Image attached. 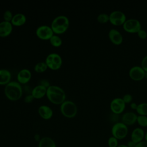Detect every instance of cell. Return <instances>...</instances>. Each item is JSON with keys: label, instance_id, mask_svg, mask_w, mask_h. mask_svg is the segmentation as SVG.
<instances>
[{"label": "cell", "instance_id": "6da1fadb", "mask_svg": "<svg viewBox=\"0 0 147 147\" xmlns=\"http://www.w3.org/2000/svg\"><path fill=\"white\" fill-rule=\"evenodd\" d=\"M46 95L48 99L55 104H61L66 96L64 90L56 85H50L47 88Z\"/></svg>", "mask_w": 147, "mask_h": 147}, {"label": "cell", "instance_id": "7a4b0ae2", "mask_svg": "<svg viewBox=\"0 0 147 147\" xmlns=\"http://www.w3.org/2000/svg\"><path fill=\"white\" fill-rule=\"evenodd\" d=\"M4 92L7 98L11 100H16L21 97L22 88L18 82L10 81L5 85Z\"/></svg>", "mask_w": 147, "mask_h": 147}, {"label": "cell", "instance_id": "3957f363", "mask_svg": "<svg viewBox=\"0 0 147 147\" xmlns=\"http://www.w3.org/2000/svg\"><path fill=\"white\" fill-rule=\"evenodd\" d=\"M69 24V19L67 16L59 15L53 20L51 27L55 33L61 34L67 30Z\"/></svg>", "mask_w": 147, "mask_h": 147}, {"label": "cell", "instance_id": "277c9868", "mask_svg": "<svg viewBox=\"0 0 147 147\" xmlns=\"http://www.w3.org/2000/svg\"><path fill=\"white\" fill-rule=\"evenodd\" d=\"M60 109L61 114L67 118H73L76 116L78 113L76 105L69 100H65L60 104Z\"/></svg>", "mask_w": 147, "mask_h": 147}, {"label": "cell", "instance_id": "5b68a950", "mask_svg": "<svg viewBox=\"0 0 147 147\" xmlns=\"http://www.w3.org/2000/svg\"><path fill=\"white\" fill-rule=\"evenodd\" d=\"M112 136L120 140L124 139L128 134V126L125 125L122 122H115L111 127Z\"/></svg>", "mask_w": 147, "mask_h": 147}, {"label": "cell", "instance_id": "8992f818", "mask_svg": "<svg viewBox=\"0 0 147 147\" xmlns=\"http://www.w3.org/2000/svg\"><path fill=\"white\" fill-rule=\"evenodd\" d=\"M45 62L48 67L56 70L60 68L62 65L63 60L60 55L57 53H51L47 55Z\"/></svg>", "mask_w": 147, "mask_h": 147}, {"label": "cell", "instance_id": "52a82bcc", "mask_svg": "<svg viewBox=\"0 0 147 147\" xmlns=\"http://www.w3.org/2000/svg\"><path fill=\"white\" fill-rule=\"evenodd\" d=\"M123 29L131 33H137L141 29V24L139 20L136 18H130L126 20L123 24Z\"/></svg>", "mask_w": 147, "mask_h": 147}, {"label": "cell", "instance_id": "ba28073f", "mask_svg": "<svg viewBox=\"0 0 147 147\" xmlns=\"http://www.w3.org/2000/svg\"><path fill=\"white\" fill-rule=\"evenodd\" d=\"M126 20V16L122 11L114 10L109 14V21L114 25H123Z\"/></svg>", "mask_w": 147, "mask_h": 147}, {"label": "cell", "instance_id": "9c48e42d", "mask_svg": "<svg viewBox=\"0 0 147 147\" xmlns=\"http://www.w3.org/2000/svg\"><path fill=\"white\" fill-rule=\"evenodd\" d=\"M53 33L51 27L46 25H40L36 30V34L37 37L42 40H49Z\"/></svg>", "mask_w": 147, "mask_h": 147}, {"label": "cell", "instance_id": "30bf717a", "mask_svg": "<svg viewBox=\"0 0 147 147\" xmlns=\"http://www.w3.org/2000/svg\"><path fill=\"white\" fill-rule=\"evenodd\" d=\"M126 103L121 98H115L113 99L110 104V108L111 111L115 114H121L125 110Z\"/></svg>", "mask_w": 147, "mask_h": 147}, {"label": "cell", "instance_id": "8fae6325", "mask_svg": "<svg viewBox=\"0 0 147 147\" xmlns=\"http://www.w3.org/2000/svg\"><path fill=\"white\" fill-rule=\"evenodd\" d=\"M145 71L141 67L134 65L130 68L129 71V75L130 78L135 81H139L145 78Z\"/></svg>", "mask_w": 147, "mask_h": 147}, {"label": "cell", "instance_id": "7c38bea8", "mask_svg": "<svg viewBox=\"0 0 147 147\" xmlns=\"http://www.w3.org/2000/svg\"><path fill=\"white\" fill-rule=\"evenodd\" d=\"M145 133L142 127H136L131 133L130 140L138 144L145 140Z\"/></svg>", "mask_w": 147, "mask_h": 147}, {"label": "cell", "instance_id": "4fadbf2b", "mask_svg": "<svg viewBox=\"0 0 147 147\" xmlns=\"http://www.w3.org/2000/svg\"><path fill=\"white\" fill-rule=\"evenodd\" d=\"M137 115L132 111L126 112L121 117V122L126 126H131L137 122Z\"/></svg>", "mask_w": 147, "mask_h": 147}, {"label": "cell", "instance_id": "5bb4252c", "mask_svg": "<svg viewBox=\"0 0 147 147\" xmlns=\"http://www.w3.org/2000/svg\"><path fill=\"white\" fill-rule=\"evenodd\" d=\"M108 36L111 42L114 44L120 45L123 41V36L117 29H110L109 32Z\"/></svg>", "mask_w": 147, "mask_h": 147}, {"label": "cell", "instance_id": "9a60e30c", "mask_svg": "<svg viewBox=\"0 0 147 147\" xmlns=\"http://www.w3.org/2000/svg\"><path fill=\"white\" fill-rule=\"evenodd\" d=\"M32 76L31 72L27 68H23L21 69L17 74V80L20 83L25 84L28 82Z\"/></svg>", "mask_w": 147, "mask_h": 147}, {"label": "cell", "instance_id": "2e32d148", "mask_svg": "<svg viewBox=\"0 0 147 147\" xmlns=\"http://www.w3.org/2000/svg\"><path fill=\"white\" fill-rule=\"evenodd\" d=\"M13 30V25L11 22L3 21L0 22V37L9 36Z\"/></svg>", "mask_w": 147, "mask_h": 147}, {"label": "cell", "instance_id": "e0dca14e", "mask_svg": "<svg viewBox=\"0 0 147 147\" xmlns=\"http://www.w3.org/2000/svg\"><path fill=\"white\" fill-rule=\"evenodd\" d=\"M39 115L44 119H49L51 118L53 112L52 109L48 106L43 105L39 106L38 109Z\"/></svg>", "mask_w": 147, "mask_h": 147}, {"label": "cell", "instance_id": "ac0fdd59", "mask_svg": "<svg viewBox=\"0 0 147 147\" xmlns=\"http://www.w3.org/2000/svg\"><path fill=\"white\" fill-rule=\"evenodd\" d=\"M47 88L41 84L35 86L32 90V95L34 98L39 99L43 97L47 93Z\"/></svg>", "mask_w": 147, "mask_h": 147}, {"label": "cell", "instance_id": "d6986e66", "mask_svg": "<svg viewBox=\"0 0 147 147\" xmlns=\"http://www.w3.org/2000/svg\"><path fill=\"white\" fill-rule=\"evenodd\" d=\"M11 75L10 72L5 68L0 69V84L6 85L10 82Z\"/></svg>", "mask_w": 147, "mask_h": 147}, {"label": "cell", "instance_id": "ffe728a7", "mask_svg": "<svg viewBox=\"0 0 147 147\" xmlns=\"http://www.w3.org/2000/svg\"><path fill=\"white\" fill-rule=\"evenodd\" d=\"M26 21V17L25 15L22 13H18L13 15V18L11 21L12 25L15 26H21L25 23Z\"/></svg>", "mask_w": 147, "mask_h": 147}, {"label": "cell", "instance_id": "44dd1931", "mask_svg": "<svg viewBox=\"0 0 147 147\" xmlns=\"http://www.w3.org/2000/svg\"><path fill=\"white\" fill-rule=\"evenodd\" d=\"M38 147H56V144L51 137H44L38 141Z\"/></svg>", "mask_w": 147, "mask_h": 147}, {"label": "cell", "instance_id": "7402d4cb", "mask_svg": "<svg viewBox=\"0 0 147 147\" xmlns=\"http://www.w3.org/2000/svg\"><path fill=\"white\" fill-rule=\"evenodd\" d=\"M136 112L138 115L147 116V103L143 102L138 104Z\"/></svg>", "mask_w": 147, "mask_h": 147}, {"label": "cell", "instance_id": "603a6c76", "mask_svg": "<svg viewBox=\"0 0 147 147\" xmlns=\"http://www.w3.org/2000/svg\"><path fill=\"white\" fill-rule=\"evenodd\" d=\"M47 68L48 65L45 61H40L35 64L34 67V69L37 72H42L45 71L47 69Z\"/></svg>", "mask_w": 147, "mask_h": 147}, {"label": "cell", "instance_id": "cb8c5ba5", "mask_svg": "<svg viewBox=\"0 0 147 147\" xmlns=\"http://www.w3.org/2000/svg\"><path fill=\"white\" fill-rule=\"evenodd\" d=\"M51 44L56 47L60 46L62 44V39L57 35L53 34L49 39Z\"/></svg>", "mask_w": 147, "mask_h": 147}, {"label": "cell", "instance_id": "d4e9b609", "mask_svg": "<svg viewBox=\"0 0 147 147\" xmlns=\"http://www.w3.org/2000/svg\"><path fill=\"white\" fill-rule=\"evenodd\" d=\"M137 122L142 127H147V116L138 115Z\"/></svg>", "mask_w": 147, "mask_h": 147}, {"label": "cell", "instance_id": "484cf974", "mask_svg": "<svg viewBox=\"0 0 147 147\" xmlns=\"http://www.w3.org/2000/svg\"><path fill=\"white\" fill-rule=\"evenodd\" d=\"M96 19L97 21L101 24L106 23L109 21V14L106 13H100L98 15Z\"/></svg>", "mask_w": 147, "mask_h": 147}, {"label": "cell", "instance_id": "4316f807", "mask_svg": "<svg viewBox=\"0 0 147 147\" xmlns=\"http://www.w3.org/2000/svg\"><path fill=\"white\" fill-rule=\"evenodd\" d=\"M107 145L109 147H117L119 145L118 140L113 136L110 137L107 141Z\"/></svg>", "mask_w": 147, "mask_h": 147}, {"label": "cell", "instance_id": "83f0119b", "mask_svg": "<svg viewBox=\"0 0 147 147\" xmlns=\"http://www.w3.org/2000/svg\"><path fill=\"white\" fill-rule=\"evenodd\" d=\"M13 15L12 12L10 10H6L5 11L3 14V17L4 19V21L11 22L12 18H13Z\"/></svg>", "mask_w": 147, "mask_h": 147}, {"label": "cell", "instance_id": "f1b7e54d", "mask_svg": "<svg viewBox=\"0 0 147 147\" xmlns=\"http://www.w3.org/2000/svg\"><path fill=\"white\" fill-rule=\"evenodd\" d=\"M122 98L123 100L124 101V102L125 103H131L132 100H133V96L130 94H125Z\"/></svg>", "mask_w": 147, "mask_h": 147}, {"label": "cell", "instance_id": "f546056e", "mask_svg": "<svg viewBox=\"0 0 147 147\" xmlns=\"http://www.w3.org/2000/svg\"><path fill=\"white\" fill-rule=\"evenodd\" d=\"M137 33L139 38L141 39H145L147 37V32L142 28Z\"/></svg>", "mask_w": 147, "mask_h": 147}, {"label": "cell", "instance_id": "4dcf8cb0", "mask_svg": "<svg viewBox=\"0 0 147 147\" xmlns=\"http://www.w3.org/2000/svg\"><path fill=\"white\" fill-rule=\"evenodd\" d=\"M141 67L144 69L145 72H147V55L145 56L141 60Z\"/></svg>", "mask_w": 147, "mask_h": 147}, {"label": "cell", "instance_id": "1f68e13d", "mask_svg": "<svg viewBox=\"0 0 147 147\" xmlns=\"http://www.w3.org/2000/svg\"><path fill=\"white\" fill-rule=\"evenodd\" d=\"M34 99V97H33V96L32 95V94H29V95H27L26 96H25V102H26V103H30V102H31L32 100H33V99Z\"/></svg>", "mask_w": 147, "mask_h": 147}, {"label": "cell", "instance_id": "d6a6232c", "mask_svg": "<svg viewBox=\"0 0 147 147\" xmlns=\"http://www.w3.org/2000/svg\"><path fill=\"white\" fill-rule=\"evenodd\" d=\"M40 84L45 86V87L48 88L50 85L49 82L47 79H42L40 81Z\"/></svg>", "mask_w": 147, "mask_h": 147}, {"label": "cell", "instance_id": "836d02e7", "mask_svg": "<svg viewBox=\"0 0 147 147\" xmlns=\"http://www.w3.org/2000/svg\"><path fill=\"white\" fill-rule=\"evenodd\" d=\"M136 147H147V141L144 140L138 144H137Z\"/></svg>", "mask_w": 147, "mask_h": 147}, {"label": "cell", "instance_id": "e575fe53", "mask_svg": "<svg viewBox=\"0 0 147 147\" xmlns=\"http://www.w3.org/2000/svg\"><path fill=\"white\" fill-rule=\"evenodd\" d=\"M126 145L127 146V147H136L137 144L136 142H133V141L130 140L127 142V144Z\"/></svg>", "mask_w": 147, "mask_h": 147}, {"label": "cell", "instance_id": "d590c367", "mask_svg": "<svg viewBox=\"0 0 147 147\" xmlns=\"http://www.w3.org/2000/svg\"><path fill=\"white\" fill-rule=\"evenodd\" d=\"M137 106H138V105H137L136 103H135V102H131V103H130V107H131L133 110H136V109H137Z\"/></svg>", "mask_w": 147, "mask_h": 147}, {"label": "cell", "instance_id": "8d00e7d4", "mask_svg": "<svg viewBox=\"0 0 147 147\" xmlns=\"http://www.w3.org/2000/svg\"><path fill=\"white\" fill-rule=\"evenodd\" d=\"M117 147H127L126 144H119Z\"/></svg>", "mask_w": 147, "mask_h": 147}, {"label": "cell", "instance_id": "74e56055", "mask_svg": "<svg viewBox=\"0 0 147 147\" xmlns=\"http://www.w3.org/2000/svg\"><path fill=\"white\" fill-rule=\"evenodd\" d=\"M146 141H147V131L145 133V140Z\"/></svg>", "mask_w": 147, "mask_h": 147}, {"label": "cell", "instance_id": "f35d334b", "mask_svg": "<svg viewBox=\"0 0 147 147\" xmlns=\"http://www.w3.org/2000/svg\"><path fill=\"white\" fill-rule=\"evenodd\" d=\"M145 78L147 79V72H145Z\"/></svg>", "mask_w": 147, "mask_h": 147}]
</instances>
